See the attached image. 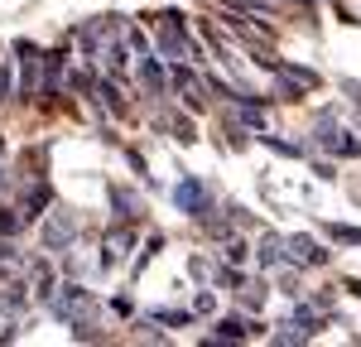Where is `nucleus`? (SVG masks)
<instances>
[{"mask_svg": "<svg viewBox=\"0 0 361 347\" xmlns=\"http://www.w3.org/2000/svg\"><path fill=\"white\" fill-rule=\"evenodd\" d=\"M54 314L58 318H68L73 328H92V318H97V304H92V294H87L82 285H63V294L54 299Z\"/></svg>", "mask_w": 361, "mask_h": 347, "instance_id": "f257e3e1", "label": "nucleus"}, {"mask_svg": "<svg viewBox=\"0 0 361 347\" xmlns=\"http://www.w3.org/2000/svg\"><path fill=\"white\" fill-rule=\"evenodd\" d=\"M318 145H323L328 154H342V159H357V154H361V140L347 130V126H337L333 116L318 121Z\"/></svg>", "mask_w": 361, "mask_h": 347, "instance_id": "f03ea898", "label": "nucleus"}, {"mask_svg": "<svg viewBox=\"0 0 361 347\" xmlns=\"http://www.w3.org/2000/svg\"><path fill=\"white\" fill-rule=\"evenodd\" d=\"M73 236H78V222L68 212H49V222H44V251H68Z\"/></svg>", "mask_w": 361, "mask_h": 347, "instance_id": "7ed1b4c3", "label": "nucleus"}, {"mask_svg": "<svg viewBox=\"0 0 361 347\" xmlns=\"http://www.w3.org/2000/svg\"><path fill=\"white\" fill-rule=\"evenodd\" d=\"M284 260L289 265H328V251L313 236H284Z\"/></svg>", "mask_w": 361, "mask_h": 347, "instance_id": "20e7f679", "label": "nucleus"}, {"mask_svg": "<svg viewBox=\"0 0 361 347\" xmlns=\"http://www.w3.org/2000/svg\"><path fill=\"white\" fill-rule=\"evenodd\" d=\"M173 202H178L183 212H193V217H202V212H207V188H202L197 178H183V183L173 188Z\"/></svg>", "mask_w": 361, "mask_h": 347, "instance_id": "39448f33", "label": "nucleus"}, {"mask_svg": "<svg viewBox=\"0 0 361 347\" xmlns=\"http://www.w3.org/2000/svg\"><path fill=\"white\" fill-rule=\"evenodd\" d=\"M0 280H29V256L10 241H0Z\"/></svg>", "mask_w": 361, "mask_h": 347, "instance_id": "423d86ee", "label": "nucleus"}, {"mask_svg": "<svg viewBox=\"0 0 361 347\" xmlns=\"http://www.w3.org/2000/svg\"><path fill=\"white\" fill-rule=\"evenodd\" d=\"M20 87H25V97L44 92L39 87V49L34 44H20Z\"/></svg>", "mask_w": 361, "mask_h": 347, "instance_id": "0eeeda50", "label": "nucleus"}, {"mask_svg": "<svg viewBox=\"0 0 361 347\" xmlns=\"http://www.w3.org/2000/svg\"><path fill=\"white\" fill-rule=\"evenodd\" d=\"M29 280H34V299H39V304H54L58 285H54V270H49V260H29Z\"/></svg>", "mask_w": 361, "mask_h": 347, "instance_id": "6e6552de", "label": "nucleus"}, {"mask_svg": "<svg viewBox=\"0 0 361 347\" xmlns=\"http://www.w3.org/2000/svg\"><path fill=\"white\" fill-rule=\"evenodd\" d=\"M173 92H183V97H188V102H202V83H197L193 73H188V68H183V63H178V68H173Z\"/></svg>", "mask_w": 361, "mask_h": 347, "instance_id": "1a4fd4ad", "label": "nucleus"}, {"mask_svg": "<svg viewBox=\"0 0 361 347\" xmlns=\"http://www.w3.org/2000/svg\"><path fill=\"white\" fill-rule=\"evenodd\" d=\"M255 256H260V265H279L284 260V241L279 236H260V251Z\"/></svg>", "mask_w": 361, "mask_h": 347, "instance_id": "9d476101", "label": "nucleus"}, {"mask_svg": "<svg viewBox=\"0 0 361 347\" xmlns=\"http://www.w3.org/2000/svg\"><path fill=\"white\" fill-rule=\"evenodd\" d=\"M246 333H250V328L241 323V318H222V323H217V338H226V343H241Z\"/></svg>", "mask_w": 361, "mask_h": 347, "instance_id": "9b49d317", "label": "nucleus"}, {"mask_svg": "<svg viewBox=\"0 0 361 347\" xmlns=\"http://www.w3.org/2000/svg\"><path fill=\"white\" fill-rule=\"evenodd\" d=\"M140 78H145V83L154 87V92H164V73H159V63H154L149 54H145V68H140Z\"/></svg>", "mask_w": 361, "mask_h": 347, "instance_id": "f8f14e48", "label": "nucleus"}, {"mask_svg": "<svg viewBox=\"0 0 361 347\" xmlns=\"http://www.w3.org/2000/svg\"><path fill=\"white\" fill-rule=\"evenodd\" d=\"M39 207H49V188H44V183L25 198V217H39Z\"/></svg>", "mask_w": 361, "mask_h": 347, "instance_id": "ddd939ff", "label": "nucleus"}, {"mask_svg": "<svg viewBox=\"0 0 361 347\" xmlns=\"http://www.w3.org/2000/svg\"><path fill=\"white\" fill-rule=\"evenodd\" d=\"M328 236H333V241H342V246H361V231L357 227H337V222H333V227H328Z\"/></svg>", "mask_w": 361, "mask_h": 347, "instance_id": "4468645a", "label": "nucleus"}, {"mask_svg": "<svg viewBox=\"0 0 361 347\" xmlns=\"http://www.w3.org/2000/svg\"><path fill=\"white\" fill-rule=\"evenodd\" d=\"M44 63H49V78H44V92L54 97V92H58V68H63V54H49Z\"/></svg>", "mask_w": 361, "mask_h": 347, "instance_id": "2eb2a0df", "label": "nucleus"}, {"mask_svg": "<svg viewBox=\"0 0 361 347\" xmlns=\"http://www.w3.org/2000/svg\"><path fill=\"white\" fill-rule=\"evenodd\" d=\"M241 121H246L250 130H265V111L260 106H241Z\"/></svg>", "mask_w": 361, "mask_h": 347, "instance_id": "dca6fc26", "label": "nucleus"}, {"mask_svg": "<svg viewBox=\"0 0 361 347\" xmlns=\"http://www.w3.org/2000/svg\"><path fill=\"white\" fill-rule=\"evenodd\" d=\"M111 198H116V207H121L126 217H135V198H130L126 188H111Z\"/></svg>", "mask_w": 361, "mask_h": 347, "instance_id": "f3484780", "label": "nucleus"}, {"mask_svg": "<svg viewBox=\"0 0 361 347\" xmlns=\"http://www.w3.org/2000/svg\"><path fill=\"white\" fill-rule=\"evenodd\" d=\"M20 231V217L15 212H0V236H15Z\"/></svg>", "mask_w": 361, "mask_h": 347, "instance_id": "a211bd4d", "label": "nucleus"}, {"mask_svg": "<svg viewBox=\"0 0 361 347\" xmlns=\"http://www.w3.org/2000/svg\"><path fill=\"white\" fill-rule=\"evenodd\" d=\"M226 260H231V265H241V260H246V246H241V241H231V246H226Z\"/></svg>", "mask_w": 361, "mask_h": 347, "instance_id": "6ab92c4d", "label": "nucleus"}, {"mask_svg": "<svg viewBox=\"0 0 361 347\" xmlns=\"http://www.w3.org/2000/svg\"><path fill=\"white\" fill-rule=\"evenodd\" d=\"M10 83H15V78H10V68H0V102L10 97Z\"/></svg>", "mask_w": 361, "mask_h": 347, "instance_id": "aec40b11", "label": "nucleus"}]
</instances>
